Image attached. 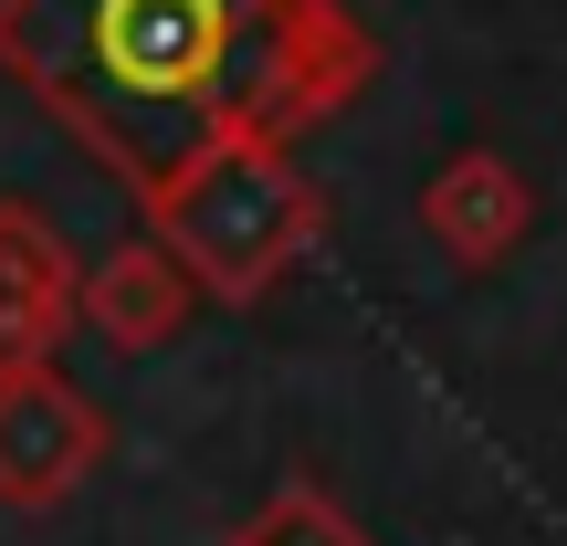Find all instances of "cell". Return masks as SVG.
<instances>
[{
  "label": "cell",
  "mask_w": 567,
  "mask_h": 546,
  "mask_svg": "<svg viewBox=\"0 0 567 546\" xmlns=\"http://www.w3.org/2000/svg\"><path fill=\"white\" fill-rule=\"evenodd\" d=\"M84 326V264L32 200H0V379L53 368V347Z\"/></svg>",
  "instance_id": "cell-4"
},
{
  "label": "cell",
  "mask_w": 567,
  "mask_h": 546,
  "mask_svg": "<svg viewBox=\"0 0 567 546\" xmlns=\"http://www.w3.org/2000/svg\"><path fill=\"white\" fill-rule=\"evenodd\" d=\"M105 463V410L74 379L32 368V379H0V505L42 515Z\"/></svg>",
  "instance_id": "cell-3"
},
{
  "label": "cell",
  "mask_w": 567,
  "mask_h": 546,
  "mask_svg": "<svg viewBox=\"0 0 567 546\" xmlns=\"http://www.w3.org/2000/svg\"><path fill=\"white\" fill-rule=\"evenodd\" d=\"M0 74L137 189L221 147H295L379 74L347 0H0Z\"/></svg>",
  "instance_id": "cell-1"
},
{
  "label": "cell",
  "mask_w": 567,
  "mask_h": 546,
  "mask_svg": "<svg viewBox=\"0 0 567 546\" xmlns=\"http://www.w3.org/2000/svg\"><path fill=\"white\" fill-rule=\"evenodd\" d=\"M221 546H368V526H358L326 484H305V473H295V484H274Z\"/></svg>",
  "instance_id": "cell-7"
},
{
  "label": "cell",
  "mask_w": 567,
  "mask_h": 546,
  "mask_svg": "<svg viewBox=\"0 0 567 546\" xmlns=\"http://www.w3.org/2000/svg\"><path fill=\"white\" fill-rule=\"evenodd\" d=\"M147 231L210 305H264L326 243V189L295 168V147H221L147 200Z\"/></svg>",
  "instance_id": "cell-2"
},
{
  "label": "cell",
  "mask_w": 567,
  "mask_h": 546,
  "mask_svg": "<svg viewBox=\"0 0 567 546\" xmlns=\"http://www.w3.org/2000/svg\"><path fill=\"white\" fill-rule=\"evenodd\" d=\"M421 231H431V253H442L452 274H494L536 231L526 168H515L505 147H463V158H442L421 179Z\"/></svg>",
  "instance_id": "cell-5"
},
{
  "label": "cell",
  "mask_w": 567,
  "mask_h": 546,
  "mask_svg": "<svg viewBox=\"0 0 567 546\" xmlns=\"http://www.w3.org/2000/svg\"><path fill=\"white\" fill-rule=\"evenodd\" d=\"M189 305H200V284L179 274V253H168L158 231H137V243H116V253L84 264V326H95L116 358L168 347V337L189 326Z\"/></svg>",
  "instance_id": "cell-6"
}]
</instances>
